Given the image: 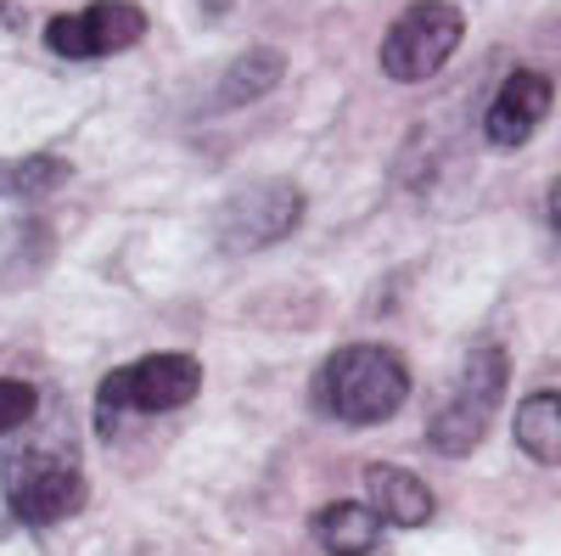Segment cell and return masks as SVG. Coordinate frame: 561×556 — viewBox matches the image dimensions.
<instances>
[{
  "mask_svg": "<svg viewBox=\"0 0 561 556\" xmlns=\"http://www.w3.org/2000/svg\"><path fill=\"white\" fill-rule=\"evenodd\" d=\"M309 399L320 416H332L343 428H382L410 399V365L388 343H343L314 371Z\"/></svg>",
  "mask_w": 561,
  "mask_h": 556,
  "instance_id": "cell-1",
  "label": "cell"
},
{
  "mask_svg": "<svg viewBox=\"0 0 561 556\" xmlns=\"http://www.w3.org/2000/svg\"><path fill=\"white\" fill-rule=\"evenodd\" d=\"M0 495H7L12 518L28 529H57L90 506V478L68 444H18L0 461Z\"/></svg>",
  "mask_w": 561,
  "mask_h": 556,
  "instance_id": "cell-2",
  "label": "cell"
},
{
  "mask_svg": "<svg viewBox=\"0 0 561 556\" xmlns=\"http://www.w3.org/2000/svg\"><path fill=\"white\" fill-rule=\"evenodd\" d=\"M505 383H511V354L500 343H478L466 354V365L455 371L449 394L433 405V422H427V444L449 461L472 455L494 422V410L505 399Z\"/></svg>",
  "mask_w": 561,
  "mask_h": 556,
  "instance_id": "cell-3",
  "label": "cell"
},
{
  "mask_svg": "<svg viewBox=\"0 0 561 556\" xmlns=\"http://www.w3.org/2000/svg\"><path fill=\"white\" fill-rule=\"evenodd\" d=\"M203 388V365L192 354H147V360H129L118 371H107L102 388H96V428L113 433L124 416H163L192 405Z\"/></svg>",
  "mask_w": 561,
  "mask_h": 556,
  "instance_id": "cell-4",
  "label": "cell"
},
{
  "mask_svg": "<svg viewBox=\"0 0 561 556\" xmlns=\"http://www.w3.org/2000/svg\"><path fill=\"white\" fill-rule=\"evenodd\" d=\"M460 39H466V12L455 0H415L382 34V73L393 84H421L449 68Z\"/></svg>",
  "mask_w": 561,
  "mask_h": 556,
  "instance_id": "cell-5",
  "label": "cell"
},
{
  "mask_svg": "<svg viewBox=\"0 0 561 556\" xmlns=\"http://www.w3.org/2000/svg\"><path fill=\"white\" fill-rule=\"evenodd\" d=\"M147 34V12L135 0H90L79 12H62L45 23V45L68 63H102V57H118L129 45Z\"/></svg>",
  "mask_w": 561,
  "mask_h": 556,
  "instance_id": "cell-6",
  "label": "cell"
},
{
  "mask_svg": "<svg viewBox=\"0 0 561 556\" xmlns=\"http://www.w3.org/2000/svg\"><path fill=\"white\" fill-rule=\"evenodd\" d=\"M304 219V192L293 180H259L248 192H237L219 214V248L225 253H259L280 237H293V225Z\"/></svg>",
  "mask_w": 561,
  "mask_h": 556,
  "instance_id": "cell-7",
  "label": "cell"
},
{
  "mask_svg": "<svg viewBox=\"0 0 561 556\" xmlns=\"http://www.w3.org/2000/svg\"><path fill=\"white\" fill-rule=\"evenodd\" d=\"M550 79L539 73V68H511L505 73V84L494 90V102H489V113H483V141L494 147V152H517V147H528V135L550 118Z\"/></svg>",
  "mask_w": 561,
  "mask_h": 556,
  "instance_id": "cell-8",
  "label": "cell"
},
{
  "mask_svg": "<svg viewBox=\"0 0 561 556\" xmlns=\"http://www.w3.org/2000/svg\"><path fill=\"white\" fill-rule=\"evenodd\" d=\"M382 529L388 518L377 512V506H359V500H332V506H320L314 512V540L325 556H370L382 545Z\"/></svg>",
  "mask_w": 561,
  "mask_h": 556,
  "instance_id": "cell-9",
  "label": "cell"
},
{
  "mask_svg": "<svg viewBox=\"0 0 561 556\" xmlns=\"http://www.w3.org/2000/svg\"><path fill=\"white\" fill-rule=\"evenodd\" d=\"M365 500L377 506V512L393 523V529H421V523H433V489L421 484L415 473L404 467H388V461H377V467L365 473Z\"/></svg>",
  "mask_w": 561,
  "mask_h": 556,
  "instance_id": "cell-10",
  "label": "cell"
},
{
  "mask_svg": "<svg viewBox=\"0 0 561 556\" xmlns=\"http://www.w3.org/2000/svg\"><path fill=\"white\" fill-rule=\"evenodd\" d=\"M280 73H287V57L270 52V45H253V52H242L225 68V79L214 84V107H248V102L270 97L280 84Z\"/></svg>",
  "mask_w": 561,
  "mask_h": 556,
  "instance_id": "cell-11",
  "label": "cell"
},
{
  "mask_svg": "<svg viewBox=\"0 0 561 556\" xmlns=\"http://www.w3.org/2000/svg\"><path fill=\"white\" fill-rule=\"evenodd\" d=\"M511 433H517L523 455H534L539 467H561V394L545 388L534 399H523L517 422H511Z\"/></svg>",
  "mask_w": 561,
  "mask_h": 556,
  "instance_id": "cell-12",
  "label": "cell"
},
{
  "mask_svg": "<svg viewBox=\"0 0 561 556\" xmlns=\"http://www.w3.org/2000/svg\"><path fill=\"white\" fill-rule=\"evenodd\" d=\"M68 163L51 158V152H34V158H7L0 163V197H45L57 192V185H68Z\"/></svg>",
  "mask_w": 561,
  "mask_h": 556,
  "instance_id": "cell-13",
  "label": "cell"
},
{
  "mask_svg": "<svg viewBox=\"0 0 561 556\" xmlns=\"http://www.w3.org/2000/svg\"><path fill=\"white\" fill-rule=\"evenodd\" d=\"M39 410V388L18 383V377H0V433H18L23 422H34Z\"/></svg>",
  "mask_w": 561,
  "mask_h": 556,
  "instance_id": "cell-14",
  "label": "cell"
},
{
  "mask_svg": "<svg viewBox=\"0 0 561 556\" xmlns=\"http://www.w3.org/2000/svg\"><path fill=\"white\" fill-rule=\"evenodd\" d=\"M545 214H550V225H556V237H561V174L550 180V197H545Z\"/></svg>",
  "mask_w": 561,
  "mask_h": 556,
  "instance_id": "cell-15",
  "label": "cell"
}]
</instances>
